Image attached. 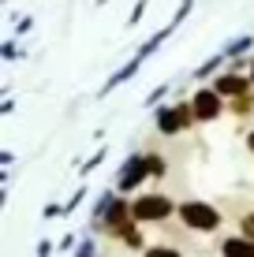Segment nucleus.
I'll return each instance as SVG.
<instances>
[{
    "mask_svg": "<svg viewBox=\"0 0 254 257\" xmlns=\"http://www.w3.org/2000/svg\"><path fill=\"white\" fill-rule=\"evenodd\" d=\"M180 216H183V224H187V227H195V231H213V227L221 224L217 209L202 205V201H187V205L180 209Z\"/></svg>",
    "mask_w": 254,
    "mask_h": 257,
    "instance_id": "obj_1",
    "label": "nucleus"
},
{
    "mask_svg": "<svg viewBox=\"0 0 254 257\" xmlns=\"http://www.w3.org/2000/svg\"><path fill=\"white\" fill-rule=\"evenodd\" d=\"M172 212L168 198H161V194H150V198H138L135 201V216L138 220H164Z\"/></svg>",
    "mask_w": 254,
    "mask_h": 257,
    "instance_id": "obj_2",
    "label": "nucleus"
},
{
    "mask_svg": "<svg viewBox=\"0 0 254 257\" xmlns=\"http://www.w3.org/2000/svg\"><path fill=\"white\" fill-rule=\"evenodd\" d=\"M187 123H191V108H187V104H180V108H164L161 119H157V127H161L164 135H176V131L187 127Z\"/></svg>",
    "mask_w": 254,
    "mask_h": 257,
    "instance_id": "obj_3",
    "label": "nucleus"
},
{
    "mask_svg": "<svg viewBox=\"0 0 254 257\" xmlns=\"http://www.w3.org/2000/svg\"><path fill=\"white\" fill-rule=\"evenodd\" d=\"M191 108H195V116H198V119H213L217 112H221V97L209 93V90H202V93L195 97V104H191Z\"/></svg>",
    "mask_w": 254,
    "mask_h": 257,
    "instance_id": "obj_4",
    "label": "nucleus"
},
{
    "mask_svg": "<svg viewBox=\"0 0 254 257\" xmlns=\"http://www.w3.org/2000/svg\"><path fill=\"white\" fill-rule=\"evenodd\" d=\"M150 172L146 168V161H131L127 168H124V175H120V190H131V187H138V179Z\"/></svg>",
    "mask_w": 254,
    "mask_h": 257,
    "instance_id": "obj_5",
    "label": "nucleus"
},
{
    "mask_svg": "<svg viewBox=\"0 0 254 257\" xmlns=\"http://www.w3.org/2000/svg\"><path fill=\"white\" fill-rule=\"evenodd\" d=\"M217 93H232V97H243V93H247V82H243L239 75H224L221 82H217Z\"/></svg>",
    "mask_w": 254,
    "mask_h": 257,
    "instance_id": "obj_6",
    "label": "nucleus"
},
{
    "mask_svg": "<svg viewBox=\"0 0 254 257\" xmlns=\"http://www.w3.org/2000/svg\"><path fill=\"white\" fill-rule=\"evenodd\" d=\"M224 257H254V242H247V238H228V242H224Z\"/></svg>",
    "mask_w": 254,
    "mask_h": 257,
    "instance_id": "obj_7",
    "label": "nucleus"
},
{
    "mask_svg": "<svg viewBox=\"0 0 254 257\" xmlns=\"http://www.w3.org/2000/svg\"><path fill=\"white\" fill-rule=\"evenodd\" d=\"M146 257H180V253L168 250V246H150V250H146Z\"/></svg>",
    "mask_w": 254,
    "mask_h": 257,
    "instance_id": "obj_8",
    "label": "nucleus"
},
{
    "mask_svg": "<svg viewBox=\"0 0 254 257\" xmlns=\"http://www.w3.org/2000/svg\"><path fill=\"white\" fill-rule=\"evenodd\" d=\"M146 168H150L153 175H161L164 172V164H161V157H146Z\"/></svg>",
    "mask_w": 254,
    "mask_h": 257,
    "instance_id": "obj_9",
    "label": "nucleus"
},
{
    "mask_svg": "<svg viewBox=\"0 0 254 257\" xmlns=\"http://www.w3.org/2000/svg\"><path fill=\"white\" fill-rule=\"evenodd\" d=\"M243 231H247V238H254V216L243 220Z\"/></svg>",
    "mask_w": 254,
    "mask_h": 257,
    "instance_id": "obj_10",
    "label": "nucleus"
},
{
    "mask_svg": "<svg viewBox=\"0 0 254 257\" xmlns=\"http://www.w3.org/2000/svg\"><path fill=\"white\" fill-rule=\"evenodd\" d=\"M78 257H94V250H90V246H82V253H78Z\"/></svg>",
    "mask_w": 254,
    "mask_h": 257,
    "instance_id": "obj_11",
    "label": "nucleus"
},
{
    "mask_svg": "<svg viewBox=\"0 0 254 257\" xmlns=\"http://www.w3.org/2000/svg\"><path fill=\"white\" fill-rule=\"evenodd\" d=\"M250 149H254V135H250Z\"/></svg>",
    "mask_w": 254,
    "mask_h": 257,
    "instance_id": "obj_12",
    "label": "nucleus"
}]
</instances>
